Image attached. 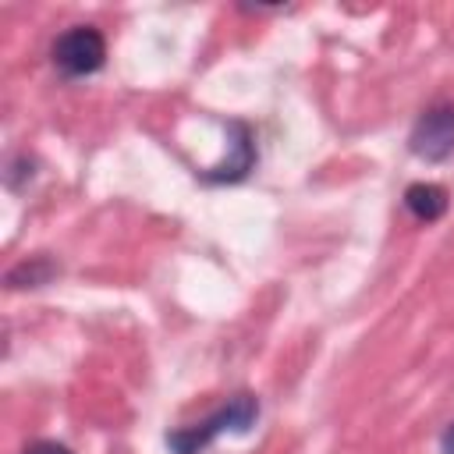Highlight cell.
Returning a JSON list of instances; mask_svg holds the SVG:
<instances>
[{
	"instance_id": "277c9868",
	"label": "cell",
	"mask_w": 454,
	"mask_h": 454,
	"mask_svg": "<svg viewBox=\"0 0 454 454\" xmlns=\"http://www.w3.org/2000/svg\"><path fill=\"white\" fill-rule=\"evenodd\" d=\"M231 131V156L209 170H202L199 177L206 184H234L241 177H248V170L255 167V138H252V128L245 121H231L227 124Z\"/></svg>"
},
{
	"instance_id": "7a4b0ae2",
	"label": "cell",
	"mask_w": 454,
	"mask_h": 454,
	"mask_svg": "<svg viewBox=\"0 0 454 454\" xmlns=\"http://www.w3.org/2000/svg\"><path fill=\"white\" fill-rule=\"evenodd\" d=\"M53 67L67 78H85V74H96L106 60V39L96 25H74L67 32L57 35L53 50Z\"/></svg>"
},
{
	"instance_id": "ba28073f",
	"label": "cell",
	"mask_w": 454,
	"mask_h": 454,
	"mask_svg": "<svg viewBox=\"0 0 454 454\" xmlns=\"http://www.w3.org/2000/svg\"><path fill=\"white\" fill-rule=\"evenodd\" d=\"M443 454H454V422H450L447 433H443Z\"/></svg>"
},
{
	"instance_id": "8992f818",
	"label": "cell",
	"mask_w": 454,
	"mask_h": 454,
	"mask_svg": "<svg viewBox=\"0 0 454 454\" xmlns=\"http://www.w3.org/2000/svg\"><path fill=\"white\" fill-rule=\"evenodd\" d=\"M57 273H60V266H57L50 255H32V259L18 262V266L7 273V284H11V287H43V284H50Z\"/></svg>"
},
{
	"instance_id": "5b68a950",
	"label": "cell",
	"mask_w": 454,
	"mask_h": 454,
	"mask_svg": "<svg viewBox=\"0 0 454 454\" xmlns=\"http://www.w3.org/2000/svg\"><path fill=\"white\" fill-rule=\"evenodd\" d=\"M404 206H408V213H411L415 220L433 223V220H440V216L447 213L450 195H447V188H443V184L415 181V184H408V188H404Z\"/></svg>"
},
{
	"instance_id": "3957f363",
	"label": "cell",
	"mask_w": 454,
	"mask_h": 454,
	"mask_svg": "<svg viewBox=\"0 0 454 454\" xmlns=\"http://www.w3.org/2000/svg\"><path fill=\"white\" fill-rule=\"evenodd\" d=\"M408 149L419 156V160H429V163H440L454 153V103H436L429 106L411 135H408Z\"/></svg>"
},
{
	"instance_id": "52a82bcc",
	"label": "cell",
	"mask_w": 454,
	"mask_h": 454,
	"mask_svg": "<svg viewBox=\"0 0 454 454\" xmlns=\"http://www.w3.org/2000/svg\"><path fill=\"white\" fill-rule=\"evenodd\" d=\"M21 454H71L64 443H57V440H35V443H28Z\"/></svg>"
},
{
	"instance_id": "6da1fadb",
	"label": "cell",
	"mask_w": 454,
	"mask_h": 454,
	"mask_svg": "<svg viewBox=\"0 0 454 454\" xmlns=\"http://www.w3.org/2000/svg\"><path fill=\"white\" fill-rule=\"evenodd\" d=\"M259 419V401L255 394H234L220 411H213L209 419L195 422V426H184V429H174L167 433V447L174 454H199L206 450L220 433H248Z\"/></svg>"
}]
</instances>
